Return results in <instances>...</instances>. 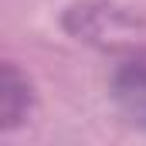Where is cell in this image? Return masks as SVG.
I'll return each mask as SVG.
<instances>
[{"mask_svg": "<svg viewBox=\"0 0 146 146\" xmlns=\"http://www.w3.org/2000/svg\"><path fill=\"white\" fill-rule=\"evenodd\" d=\"M112 88H115V102L122 106V112H126L133 122L146 126V61H129V65H122V68L115 72Z\"/></svg>", "mask_w": 146, "mask_h": 146, "instance_id": "cell-1", "label": "cell"}, {"mask_svg": "<svg viewBox=\"0 0 146 146\" xmlns=\"http://www.w3.org/2000/svg\"><path fill=\"white\" fill-rule=\"evenodd\" d=\"M31 112V85L17 72V65H3V82H0V129H14L27 119Z\"/></svg>", "mask_w": 146, "mask_h": 146, "instance_id": "cell-2", "label": "cell"}]
</instances>
